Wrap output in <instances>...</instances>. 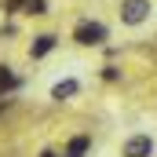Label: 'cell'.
I'll return each mask as SVG.
<instances>
[{
  "instance_id": "6da1fadb",
  "label": "cell",
  "mask_w": 157,
  "mask_h": 157,
  "mask_svg": "<svg viewBox=\"0 0 157 157\" xmlns=\"http://www.w3.org/2000/svg\"><path fill=\"white\" fill-rule=\"evenodd\" d=\"M106 37H110L106 26H102V22H91V18H80L77 29H73V40H77L80 48H99Z\"/></svg>"
},
{
  "instance_id": "7a4b0ae2",
  "label": "cell",
  "mask_w": 157,
  "mask_h": 157,
  "mask_svg": "<svg viewBox=\"0 0 157 157\" xmlns=\"http://www.w3.org/2000/svg\"><path fill=\"white\" fill-rule=\"evenodd\" d=\"M150 0H121V22L124 26H143L150 18Z\"/></svg>"
},
{
  "instance_id": "3957f363",
  "label": "cell",
  "mask_w": 157,
  "mask_h": 157,
  "mask_svg": "<svg viewBox=\"0 0 157 157\" xmlns=\"http://www.w3.org/2000/svg\"><path fill=\"white\" fill-rule=\"evenodd\" d=\"M121 157H154V139L150 135H128L121 146Z\"/></svg>"
},
{
  "instance_id": "277c9868",
  "label": "cell",
  "mask_w": 157,
  "mask_h": 157,
  "mask_svg": "<svg viewBox=\"0 0 157 157\" xmlns=\"http://www.w3.org/2000/svg\"><path fill=\"white\" fill-rule=\"evenodd\" d=\"M55 44H59L55 33H40V37H33V44H29V59H44V55H51Z\"/></svg>"
},
{
  "instance_id": "5b68a950",
  "label": "cell",
  "mask_w": 157,
  "mask_h": 157,
  "mask_svg": "<svg viewBox=\"0 0 157 157\" xmlns=\"http://www.w3.org/2000/svg\"><path fill=\"white\" fill-rule=\"evenodd\" d=\"M77 91H80V84H77L73 77H66V80H59V84L51 88V99H55V102H62V99H73Z\"/></svg>"
},
{
  "instance_id": "8992f818",
  "label": "cell",
  "mask_w": 157,
  "mask_h": 157,
  "mask_svg": "<svg viewBox=\"0 0 157 157\" xmlns=\"http://www.w3.org/2000/svg\"><path fill=\"white\" fill-rule=\"evenodd\" d=\"M88 150H91V139H88V135H73V139L66 143V154L62 157H84Z\"/></svg>"
},
{
  "instance_id": "52a82bcc",
  "label": "cell",
  "mask_w": 157,
  "mask_h": 157,
  "mask_svg": "<svg viewBox=\"0 0 157 157\" xmlns=\"http://www.w3.org/2000/svg\"><path fill=\"white\" fill-rule=\"evenodd\" d=\"M18 84H22V80H18V73H15L11 66H0V95H11Z\"/></svg>"
},
{
  "instance_id": "ba28073f",
  "label": "cell",
  "mask_w": 157,
  "mask_h": 157,
  "mask_svg": "<svg viewBox=\"0 0 157 157\" xmlns=\"http://www.w3.org/2000/svg\"><path fill=\"white\" fill-rule=\"evenodd\" d=\"M22 11H26V15H44V11H48V4H44V0H29Z\"/></svg>"
},
{
  "instance_id": "9c48e42d",
  "label": "cell",
  "mask_w": 157,
  "mask_h": 157,
  "mask_svg": "<svg viewBox=\"0 0 157 157\" xmlns=\"http://www.w3.org/2000/svg\"><path fill=\"white\" fill-rule=\"evenodd\" d=\"M26 4H29V0H4V11H7V15H11V11H22V7H26Z\"/></svg>"
},
{
  "instance_id": "30bf717a",
  "label": "cell",
  "mask_w": 157,
  "mask_h": 157,
  "mask_svg": "<svg viewBox=\"0 0 157 157\" xmlns=\"http://www.w3.org/2000/svg\"><path fill=\"white\" fill-rule=\"evenodd\" d=\"M40 157H59V154H55V150H44V154H40Z\"/></svg>"
}]
</instances>
